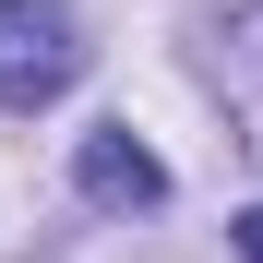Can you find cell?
<instances>
[{
	"instance_id": "4",
	"label": "cell",
	"mask_w": 263,
	"mask_h": 263,
	"mask_svg": "<svg viewBox=\"0 0 263 263\" xmlns=\"http://www.w3.org/2000/svg\"><path fill=\"white\" fill-rule=\"evenodd\" d=\"M239 251H251V263H263V203H251V215H239Z\"/></svg>"
},
{
	"instance_id": "2",
	"label": "cell",
	"mask_w": 263,
	"mask_h": 263,
	"mask_svg": "<svg viewBox=\"0 0 263 263\" xmlns=\"http://www.w3.org/2000/svg\"><path fill=\"white\" fill-rule=\"evenodd\" d=\"M203 84L228 96L239 144L263 156V0H239V12H215V24H203Z\"/></svg>"
},
{
	"instance_id": "3",
	"label": "cell",
	"mask_w": 263,
	"mask_h": 263,
	"mask_svg": "<svg viewBox=\"0 0 263 263\" xmlns=\"http://www.w3.org/2000/svg\"><path fill=\"white\" fill-rule=\"evenodd\" d=\"M72 180H84V203H156V192H167V167L132 144V132H84Z\"/></svg>"
},
{
	"instance_id": "1",
	"label": "cell",
	"mask_w": 263,
	"mask_h": 263,
	"mask_svg": "<svg viewBox=\"0 0 263 263\" xmlns=\"http://www.w3.org/2000/svg\"><path fill=\"white\" fill-rule=\"evenodd\" d=\"M84 84V24L72 0H0V108H48Z\"/></svg>"
}]
</instances>
